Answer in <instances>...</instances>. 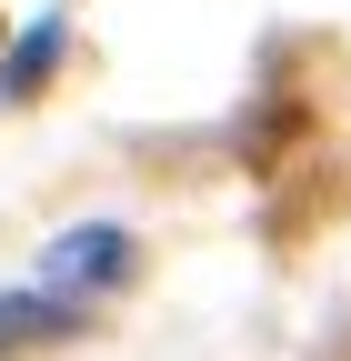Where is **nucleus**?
Returning <instances> with one entry per match:
<instances>
[{"instance_id": "nucleus-1", "label": "nucleus", "mask_w": 351, "mask_h": 361, "mask_svg": "<svg viewBox=\"0 0 351 361\" xmlns=\"http://www.w3.org/2000/svg\"><path fill=\"white\" fill-rule=\"evenodd\" d=\"M40 331H70V311H51V301H0V351H20V341H40Z\"/></svg>"}]
</instances>
